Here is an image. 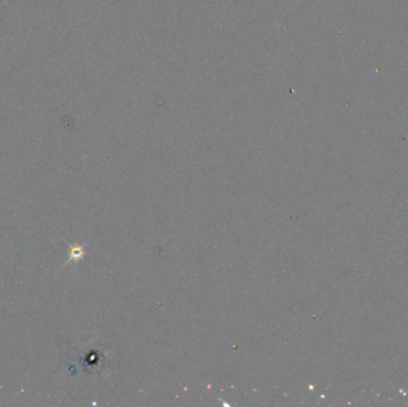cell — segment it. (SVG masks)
Instances as JSON below:
<instances>
[{
  "label": "cell",
  "instance_id": "1",
  "mask_svg": "<svg viewBox=\"0 0 408 407\" xmlns=\"http://www.w3.org/2000/svg\"><path fill=\"white\" fill-rule=\"evenodd\" d=\"M82 257H84V250L81 246H72L71 251H69V261H79Z\"/></svg>",
  "mask_w": 408,
  "mask_h": 407
}]
</instances>
